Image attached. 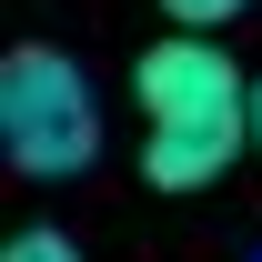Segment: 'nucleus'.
Instances as JSON below:
<instances>
[{"instance_id":"obj_1","label":"nucleus","mask_w":262,"mask_h":262,"mask_svg":"<svg viewBox=\"0 0 262 262\" xmlns=\"http://www.w3.org/2000/svg\"><path fill=\"white\" fill-rule=\"evenodd\" d=\"M131 91H141V182L151 192H212L252 151V81L222 40H192V31L151 40Z\"/></svg>"},{"instance_id":"obj_3","label":"nucleus","mask_w":262,"mask_h":262,"mask_svg":"<svg viewBox=\"0 0 262 262\" xmlns=\"http://www.w3.org/2000/svg\"><path fill=\"white\" fill-rule=\"evenodd\" d=\"M162 10H171V31H222V20H232V10H242V0H162Z\"/></svg>"},{"instance_id":"obj_5","label":"nucleus","mask_w":262,"mask_h":262,"mask_svg":"<svg viewBox=\"0 0 262 262\" xmlns=\"http://www.w3.org/2000/svg\"><path fill=\"white\" fill-rule=\"evenodd\" d=\"M252 151H262V81H252Z\"/></svg>"},{"instance_id":"obj_2","label":"nucleus","mask_w":262,"mask_h":262,"mask_svg":"<svg viewBox=\"0 0 262 262\" xmlns=\"http://www.w3.org/2000/svg\"><path fill=\"white\" fill-rule=\"evenodd\" d=\"M0 141H10V162L31 171V182L91 171V151H101V101H91V81H81V61L20 40V51L0 61Z\"/></svg>"},{"instance_id":"obj_4","label":"nucleus","mask_w":262,"mask_h":262,"mask_svg":"<svg viewBox=\"0 0 262 262\" xmlns=\"http://www.w3.org/2000/svg\"><path fill=\"white\" fill-rule=\"evenodd\" d=\"M0 262H81V242H71V232H20Z\"/></svg>"}]
</instances>
